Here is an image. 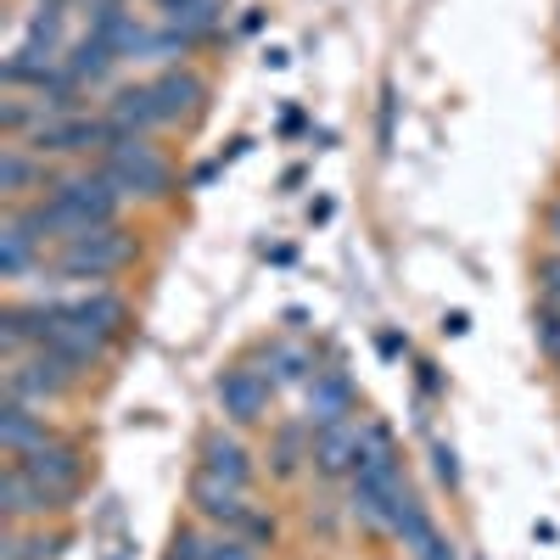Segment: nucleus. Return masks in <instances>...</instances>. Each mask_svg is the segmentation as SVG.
<instances>
[{
  "mask_svg": "<svg viewBox=\"0 0 560 560\" xmlns=\"http://www.w3.org/2000/svg\"><path fill=\"white\" fill-rule=\"evenodd\" d=\"M45 202H51L68 224V242L84 236V230H102V224H118L124 213V191L102 174V168H73V174H51L45 185Z\"/></svg>",
  "mask_w": 560,
  "mask_h": 560,
  "instance_id": "f257e3e1",
  "label": "nucleus"
},
{
  "mask_svg": "<svg viewBox=\"0 0 560 560\" xmlns=\"http://www.w3.org/2000/svg\"><path fill=\"white\" fill-rule=\"evenodd\" d=\"M96 168L124 191V202H163V197L174 191V168H168V158L152 147L147 135L118 140L113 152L96 158Z\"/></svg>",
  "mask_w": 560,
  "mask_h": 560,
  "instance_id": "f03ea898",
  "label": "nucleus"
},
{
  "mask_svg": "<svg viewBox=\"0 0 560 560\" xmlns=\"http://www.w3.org/2000/svg\"><path fill=\"white\" fill-rule=\"evenodd\" d=\"M129 264H135V242L124 236L118 224L84 230V236L62 242V253H57V275L62 280H113Z\"/></svg>",
  "mask_w": 560,
  "mask_h": 560,
  "instance_id": "7ed1b4c3",
  "label": "nucleus"
},
{
  "mask_svg": "<svg viewBox=\"0 0 560 560\" xmlns=\"http://www.w3.org/2000/svg\"><path fill=\"white\" fill-rule=\"evenodd\" d=\"M0 387H7V398H23V404H57V398H68L73 387H79V376L57 359V353H45V348H34V353H23V359H7V370H0Z\"/></svg>",
  "mask_w": 560,
  "mask_h": 560,
  "instance_id": "20e7f679",
  "label": "nucleus"
},
{
  "mask_svg": "<svg viewBox=\"0 0 560 560\" xmlns=\"http://www.w3.org/2000/svg\"><path fill=\"white\" fill-rule=\"evenodd\" d=\"M73 493L62 488H45L34 482L18 459H7V471H0V516H7V527H23V522H45V516H62Z\"/></svg>",
  "mask_w": 560,
  "mask_h": 560,
  "instance_id": "39448f33",
  "label": "nucleus"
},
{
  "mask_svg": "<svg viewBox=\"0 0 560 560\" xmlns=\"http://www.w3.org/2000/svg\"><path fill=\"white\" fill-rule=\"evenodd\" d=\"M269 393H275V382L253 364H230L219 376V387H213L219 415L230 420V427H258V420H269Z\"/></svg>",
  "mask_w": 560,
  "mask_h": 560,
  "instance_id": "423d86ee",
  "label": "nucleus"
},
{
  "mask_svg": "<svg viewBox=\"0 0 560 560\" xmlns=\"http://www.w3.org/2000/svg\"><path fill=\"white\" fill-rule=\"evenodd\" d=\"M359 454H364V427H359V420H337V427H319L314 432L308 465H314V477L337 482V477H353L359 471Z\"/></svg>",
  "mask_w": 560,
  "mask_h": 560,
  "instance_id": "0eeeda50",
  "label": "nucleus"
},
{
  "mask_svg": "<svg viewBox=\"0 0 560 560\" xmlns=\"http://www.w3.org/2000/svg\"><path fill=\"white\" fill-rule=\"evenodd\" d=\"M23 471L34 477V482H45V488H62V493H73L79 488V477H84V454H79V443H68V438H45L39 448H28V454H12Z\"/></svg>",
  "mask_w": 560,
  "mask_h": 560,
  "instance_id": "6e6552de",
  "label": "nucleus"
},
{
  "mask_svg": "<svg viewBox=\"0 0 560 560\" xmlns=\"http://www.w3.org/2000/svg\"><path fill=\"white\" fill-rule=\"evenodd\" d=\"M152 84V96H158V113H163V124H185V118H197L202 113V102H208V79L197 73V68H163L158 79H147Z\"/></svg>",
  "mask_w": 560,
  "mask_h": 560,
  "instance_id": "1a4fd4ad",
  "label": "nucleus"
},
{
  "mask_svg": "<svg viewBox=\"0 0 560 560\" xmlns=\"http://www.w3.org/2000/svg\"><path fill=\"white\" fill-rule=\"evenodd\" d=\"M353 409H359V393H353V382H348V370H314V382H308V427L319 432V427H337V420H353Z\"/></svg>",
  "mask_w": 560,
  "mask_h": 560,
  "instance_id": "9d476101",
  "label": "nucleus"
},
{
  "mask_svg": "<svg viewBox=\"0 0 560 560\" xmlns=\"http://www.w3.org/2000/svg\"><path fill=\"white\" fill-rule=\"evenodd\" d=\"M62 319H73V325H84V331L118 342L124 325H129V303H124L118 292L96 287V292H84V298H68V303H62Z\"/></svg>",
  "mask_w": 560,
  "mask_h": 560,
  "instance_id": "9b49d317",
  "label": "nucleus"
},
{
  "mask_svg": "<svg viewBox=\"0 0 560 560\" xmlns=\"http://www.w3.org/2000/svg\"><path fill=\"white\" fill-rule=\"evenodd\" d=\"M191 504H197V516L202 522H213V527H242V516H247V493L242 488H230V482H219L213 471H191Z\"/></svg>",
  "mask_w": 560,
  "mask_h": 560,
  "instance_id": "f8f14e48",
  "label": "nucleus"
},
{
  "mask_svg": "<svg viewBox=\"0 0 560 560\" xmlns=\"http://www.w3.org/2000/svg\"><path fill=\"white\" fill-rule=\"evenodd\" d=\"M102 113H107V118L118 124V135H124V140L163 129V113H158V96H152V84H118L113 96H107V107H102Z\"/></svg>",
  "mask_w": 560,
  "mask_h": 560,
  "instance_id": "ddd939ff",
  "label": "nucleus"
},
{
  "mask_svg": "<svg viewBox=\"0 0 560 560\" xmlns=\"http://www.w3.org/2000/svg\"><path fill=\"white\" fill-rule=\"evenodd\" d=\"M45 185H51V168H45V158L28 152L23 140H7V147H0V191H7V202H23L28 191L45 197Z\"/></svg>",
  "mask_w": 560,
  "mask_h": 560,
  "instance_id": "4468645a",
  "label": "nucleus"
},
{
  "mask_svg": "<svg viewBox=\"0 0 560 560\" xmlns=\"http://www.w3.org/2000/svg\"><path fill=\"white\" fill-rule=\"evenodd\" d=\"M202 471H213L219 482H230V488H253V454H247V443L236 438V432H208L202 438Z\"/></svg>",
  "mask_w": 560,
  "mask_h": 560,
  "instance_id": "2eb2a0df",
  "label": "nucleus"
},
{
  "mask_svg": "<svg viewBox=\"0 0 560 560\" xmlns=\"http://www.w3.org/2000/svg\"><path fill=\"white\" fill-rule=\"evenodd\" d=\"M51 438V420H45L39 404H23V398H0V448L7 454H28Z\"/></svg>",
  "mask_w": 560,
  "mask_h": 560,
  "instance_id": "dca6fc26",
  "label": "nucleus"
},
{
  "mask_svg": "<svg viewBox=\"0 0 560 560\" xmlns=\"http://www.w3.org/2000/svg\"><path fill=\"white\" fill-rule=\"evenodd\" d=\"M314 454V427L308 420H287V427H275V448H269V471L287 482L298 477V465Z\"/></svg>",
  "mask_w": 560,
  "mask_h": 560,
  "instance_id": "f3484780",
  "label": "nucleus"
},
{
  "mask_svg": "<svg viewBox=\"0 0 560 560\" xmlns=\"http://www.w3.org/2000/svg\"><path fill=\"white\" fill-rule=\"evenodd\" d=\"M68 73L79 79V84H102V79H113V68H118V51L107 39H96V34H84V39H73L68 45Z\"/></svg>",
  "mask_w": 560,
  "mask_h": 560,
  "instance_id": "a211bd4d",
  "label": "nucleus"
},
{
  "mask_svg": "<svg viewBox=\"0 0 560 560\" xmlns=\"http://www.w3.org/2000/svg\"><path fill=\"white\" fill-rule=\"evenodd\" d=\"M39 258H45V253L23 236V230H18L12 219H0V275H7V280H23Z\"/></svg>",
  "mask_w": 560,
  "mask_h": 560,
  "instance_id": "6ab92c4d",
  "label": "nucleus"
},
{
  "mask_svg": "<svg viewBox=\"0 0 560 560\" xmlns=\"http://www.w3.org/2000/svg\"><path fill=\"white\" fill-rule=\"evenodd\" d=\"M264 359H269V382L280 387V382H314V353L308 348H292V342H269L264 348Z\"/></svg>",
  "mask_w": 560,
  "mask_h": 560,
  "instance_id": "aec40b11",
  "label": "nucleus"
},
{
  "mask_svg": "<svg viewBox=\"0 0 560 560\" xmlns=\"http://www.w3.org/2000/svg\"><path fill=\"white\" fill-rule=\"evenodd\" d=\"M57 555H62V538H45V533L7 527V538H0V560H57Z\"/></svg>",
  "mask_w": 560,
  "mask_h": 560,
  "instance_id": "412c9836",
  "label": "nucleus"
},
{
  "mask_svg": "<svg viewBox=\"0 0 560 560\" xmlns=\"http://www.w3.org/2000/svg\"><path fill=\"white\" fill-rule=\"evenodd\" d=\"M264 549L253 544V538H242L236 527H224V533H213L208 538V560H258Z\"/></svg>",
  "mask_w": 560,
  "mask_h": 560,
  "instance_id": "4be33fe9",
  "label": "nucleus"
},
{
  "mask_svg": "<svg viewBox=\"0 0 560 560\" xmlns=\"http://www.w3.org/2000/svg\"><path fill=\"white\" fill-rule=\"evenodd\" d=\"M533 331H538L544 359H549V364H560V308H555V303H544V308L533 314Z\"/></svg>",
  "mask_w": 560,
  "mask_h": 560,
  "instance_id": "5701e85b",
  "label": "nucleus"
},
{
  "mask_svg": "<svg viewBox=\"0 0 560 560\" xmlns=\"http://www.w3.org/2000/svg\"><path fill=\"white\" fill-rule=\"evenodd\" d=\"M393 135H398V84H382V113H376L382 152H393Z\"/></svg>",
  "mask_w": 560,
  "mask_h": 560,
  "instance_id": "b1692460",
  "label": "nucleus"
},
{
  "mask_svg": "<svg viewBox=\"0 0 560 560\" xmlns=\"http://www.w3.org/2000/svg\"><path fill=\"white\" fill-rule=\"evenodd\" d=\"M163 560H208V538L197 533V527H179L174 533V544H168V555Z\"/></svg>",
  "mask_w": 560,
  "mask_h": 560,
  "instance_id": "393cba45",
  "label": "nucleus"
},
{
  "mask_svg": "<svg viewBox=\"0 0 560 560\" xmlns=\"http://www.w3.org/2000/svg\"><path fill=\"white\" fill-rule=\"evenodd\" d=\"M236 533H242V538H253L258 549H269V544H275V516H264V510H247Z\"/></svg>",
  "mask_w": 560,
  "mask_h": 560,
  "instance_id": "a878e982",
  "label": "nucleus"
},
{
  "mask_svg": "<svg viewBox=\"0 0 560 560\" xmlns=\"http://www.w3.org/2000/svg\"><path fill=\"white\" fill-rule=\"evenodd\" d=\"M432 465H438V482H443V488H459V454H454L448 443L432 448Z\"/></svg>",
  "mask_w": 560,
  "mask_h": 560,
  "instance_id": "bb28decb",
  "label": "nucleus"
},
{
  "mask_svg": "<svg viewBox=\"0 0 560 560\" xmlns=\"http://www.w3.org/2000/svg\"><path fill=\"white\" fill-rule=\"evenodd\" d=\"M376 348H382V359H404V353H409V337H398V331H382V337H376Z\"/></svg>",
  "mask_w": 560,
  "mask_h": 560,
  "instance_id": "cd10ccee",
  "label": "nucleus"
},
{
  "mask_svg": "<svg viewBox=\"0 0 560 560\" xmlns=\"http://www.w3.org/2000/svg\"><path fill=\"white\" fill-rule=\"evenodd\" d=\"M420 560H454V544H448V538L438 533V538H432L427 549H420Z\"/></svg>",
  "mask_w": 560,
  "mask_h": 560,
  "instance_id": "c85d7f7f",
  "label": "nucleus"
},
{
  "mask_svg": "<svg viewBox=\"0 0 560 560\" xmlns=\"http://www.w3.org/2000/svg\"><path fill=\"white\" fill-rule=\"evenodd\" d=\"M197 7V0H158V12H163V23H174L179 12H191Z\"/></svg>",
  "mask_w": 560,
  "mask_h": 560,
  "instance_id": "c756f323",
  "label": "nucleus"
},
{
  "mask_svg": "<svg viewBox=\"0 0 560 560\" xmlns=\"http://www.w3.org/2000/svg\"><path fill=\"white\" fill-rule=\"evenodd\" d=\"M443 331H448V337H465V331H471V319L454 308V314H443Z\"/></svg>",
  "mask_w": 560,
  "mask_h": 560,
  "instance_id": "7c9ffc66",
  "label": "nucleus"
},
{
  "mask_svg": "<svg viewBox=\"0 0 560 560\" xmlns=\"http://www.w3.org/2000/svg\"><path fill=\"white\" fill-rule=\"evenodd\" d=\"M549 242H555V253H560V197L549 202Z\"/></svg>",
  "mask_w": 560,
  "mask_h": 560,
  "instance_id": "2f4dec72",
  "label": "nucleus"
}]
</instances>
